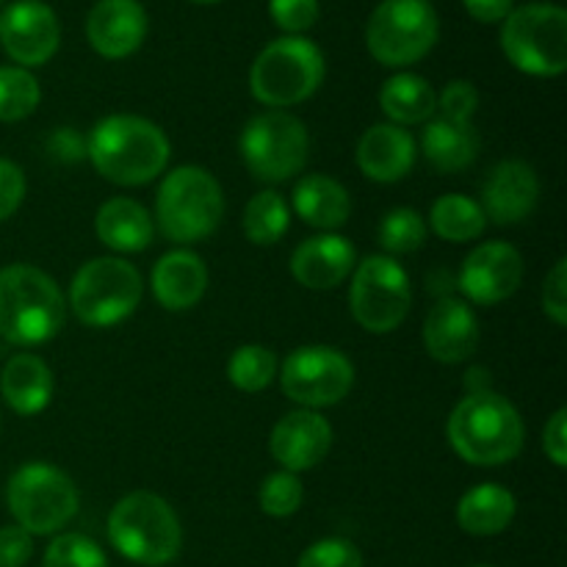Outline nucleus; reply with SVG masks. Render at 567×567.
Instances as JSON below:
<instances>
[{"label": "nucleus", "mask_w": 567, "mask_h": 567, "mask_svg": "<svg viewBox=\"0 0 567 567\" xmlns=\"http://www.w3.org/2000/svg\"><path fill=\"white\" fill-rule=\"evenodd\" d=\"M430 225L443 241L463 244L480 238L485 233L487 219L476 199L465 197V194H443L432 205Z\"/></svg>", "instance_id": "29"}, {"label": "nucleus", "mask_w": 567, "mask_h": 567, "mask_svg": "<svg viewBox=\"0 0 567 567\" xmlns=\"http://www.w3.org/2000/svg\"><path fill=\"white\" fill-rule=\"evenodd\" d=\"M293 210L319 230H336L352 214V199L349 192L327 175H308L293 188Z\"/></svg>", "instance_id": "26"}, {"label": "nucleus", "mask_w": 567, "mask_h": 567, "mask_svg": "<svg viewBox=\"0 0 567 567\" xmlns=\"http://www.w3.org/2000/svg\"><path fill=\"white\" fill-rule=\"evenodd\" d=\"M465 388H468V393H487L491 391V377L485 369H471L465 377Z\"/></svg>", "instance_id": "45"}, {"label": "nucleus", "mask_w": 567, "mask_h": 567, "mask_svg": "<svg viewBox=\"0 0 567 567\" xmlns=\"http://www.w3.org/2000/svg\"><path fill=\"white\" fill-rule=\"evenodd\" d=\"M515 518V496L496 482L476 485L460 498L457 524L474 537L502 535Z\"/></svg>", "instance_id": "27"}, {"label": "nucleus", "mask_w": 567, "mask_h": 567, "mask_svg": "<svg viewBox=\"0 0 567 567\" xmlns=\"http://www.w3.org/2000/svg\"><path fill=\"white\" fill-rule=\"evenodd\" d=\"M155 216L161 233L172 241H203L225 216V194L219 181L203 166H177L161 183Z\"/></svg>", "instance_id": "5"}, {"label": "nucleus", "mask_w": 567, "mask_h": 567, "mask_svg": "<svg viewBox=\"0 0 567 567\" xmlns=\"http://www.w3.org/2000/svg\"><path fill=\"white\" fill-rule=\"evenodd\" d=\"M421 150H424L426 161L437 172L468 169L474 164L476 153H480V133L471 122H454L437 116V120L426 122Z\"/></svg>", "instance_id": "25"}, {"label": "nucleus", "mask_w": 567, "mask_h": 567, "mask_svg": "<svg viewBox=\"0 0 567 567\" xmlns=\"http://www.w3.org/2000/svg\"><path fill=\"white\" fill-rule=\"evenodd\" d=\"M437 109H441L443 120L471 122V116L480 109V92L474 89V83L452 81L437 97Z\"/></svg>", "instance_id": "38"}, {"label": "nucleus", "mask_w": 567, "mask_h": 567, "mask_svg": "<svg viewBox=\"0 0 567 567\" xmlns=\"http://www.w3.org/2000/svg\"><path fill=\"white\" fill-rule=\"evenodd\" d=\"M192 3H199V6H208V3H219V0H192Z\"/></svg>", "instance_id": "46"}, {"label": "nucleus", "mask_w": 567, "mask_h": 567, "mask_svg": "<svg viewBox=\"0 0 567 567\" xmlns=\"http://www.w3.org/2000/svg\"><path fill=\"white\" fill-rule=\"evenodd\" d=\"M0 3H3V0H0Z\"/></svg>", "instance_id": "48"}, {"label": "nucleus", "mask_w": 567, "mask_h": 567, "mask_svg": "<svg viewBox=\"0 0 567 567\" xmlns=\"http://www.w3.org/2000/svg\"><path fill=\"white\" fill-rule=\"evenodd\" d=\"M109 540L131 563L164 567L181 554L183 529L166 498L136 491L120 498L111 509Z\"/></svg>", "instance_id": "4"}, {"label": "nucleus", "mask_w": 567, "mask_h": 567, "mask_svg": "<svg viewBox=\"0 0 567 567\" xmlns=\"http://www.w3.org/2000/svg\"><path fill=\"white\" fill-rule=\"evenodd\" d=\"M86 155L116 186H144L169 164V138L155 122L136 114H111L92 127Z\"/></svg>", "instance_id": "1"}, {"label": "nucleus", "mask_w": 567, "mask_h": 567, "mask_svg": "<svg viewBox=\"0 0 567 567\" xmlns=\"http://www.w3.org/2000/svg\"><path fill=\"white\" fill-rule=\"evenodd\" d=\"M48 153L53 155L55 161H61V164H75V161H81L83 155H86V142H83V138L78 136V131H72V127H59V131L48 138Z\"/></svg>", "instance_id": "43"}, {"label": "nucleus", "mask_w": 567, "mask_h": 567, "mask_svg": "<svg viewBox=\"0 0 567 567\" xmlns=\"http://www.w3.org/2000/svg\"><path fill=\"white\" fill-rule=\"evenodd\" d=\"M324 81V55L319 44L305 37H282L266 44L249 70V92L269 109H288Z\"/></svg>", "instance_id": "6"}, {"label": "nucleus", "mask_w": 567, "mask_h": 567, "mask_svg": "<svg viewBox=\"0 0 567 567\" xmlns=\"http://www.w3.org/2000/svg\"><path fill=\"white\" fill-rule=\"evenodd\" d=\"M449 443L471 465L513 463L526 441L524 419L498 393H468L449 415Z\"/></svg>", "instance_id": "2"}, {"label": "nucleus", "mask_w": 567, "mask_h": 567, "mask_svg": "<svg viewBox=\"0 0 567 567\" xmlns=\"http://www.w3.org/2000/svg\"><path fill=\"white\" fill-rule=\"evenodd\" d=\"M238 147L244 164L258 181L282 183L308 164V127L286 111H266L247 122Z\"/></svg>", "instance_id": "11"}, {"label": "nucleus", "mask_w": 567, "mask_h": 567, "mask_svg": "<svg viewBox=\"0 0 567 567\" xmlns=\"http://www.w3.org/2000/svg\"><path fill=\"white\" fill-rule=\"evenodd\" d=\"M543 449L557 468L567 465V410L559 408L543 430Z\"/></svg>", "instance_id": "42"}, {"label": "nucleus", "mask_w": 567, "mask_h": 567, "mask_svg": "<svg viewBox=\"0 0 567 567\" xmlns=\"http://www.w3.org/2000/svg\"><path fill=\"white\" fill-rule=\"evenodd\" d=\"M426 352L437 363H463L480 347V321L468 302L457 297H441L424 321Z\"/></svg>", "instance_id": "19"}, {"label": "nucleus", "mask_w": 567, "mask_h": 567, "mask_svg": "<svg viewBox=\"0 0 567 567\" xmlns=\"http://www.w3.org/2000/svg\"><path fill=\"white\" fill-rule=\"evenodd\" d=\"M474 567H491V565H474Z\"/></svg>", "instance_id": "47"}, {"label": "nucleus", "mask_w": 567, "mask_h": 567, "mask_svg": "<svg viewBox=\"0 0 567 567\" xmlns=\"http://www.w3.org/2000/svg\"><path fill=\"white\" fill-rule=\"evenodd\" d=\"M25 197V175L9 158H0V221L9 219Z\"/></svg>", "instance_id": "40"}, {"label": "nucleus", "mask_w": 567, "mask_h": 567, "mask_svg": "<svg viewBox=\"0 0 567 567\" xmlns=\"http://www.w3.org/2000/svg\"><path fill=\"white\" fill-rule=\"evenodd\" d=\"M349 302H352V316L363 330L374 336L393 332L408 319L410 302H413L408 271L391 255H369L354 269Z\"/></svg>", "instance_id": "12"}, {"label": "nucleus", "mask_w": 567, "mask_h": 567, "mask_svg": "<svg viewBox=\"0 0 567 567\" xmlns=\"http://www.w3.org/2000/svg\"><path fill=\"white\" fill-rule=\"evenodd\" d=\"M0 393L17 415H37L53 399V374L37 354H14L0 374Z\"/></svg>", "instance_id": "23"}, {"label": "nucleus", "mask_w": 567, "mask_h": 567, "mask_svg": "<svg viewBox=\"0 0 567 567\" xmlns=\"http://www.w3.org/2000/svg\"><path fill=\"white\" fill-rule=\"evenodd\" d=\"M354 247L343 236L321 233L299 244L291 255V275L310 291H330L341 286L354 269Z\"/></svg>", "instance_id": "20"}, {"label": "nucleus", "mask_w": 567, "mask_h": 567, "mask_svg": "<svg viewBox=\"0 0 567 567\" xmlns=\"http://www.w3.org/2000/svg\"><path fill=\"white\" fill-rule=\"evenodd\" d=\"M208 288V266L192 249L166 252L153 269V293L166 310L194 308Z\"/></svg>", "instance_id": "22"}, {"label": "nucleus", "mask_w": 567, "mask_h": 567, "mask_svg": "<svg viewBox=\"0 0 567 567\" xmlns=\"http://www.w3.org/2000/svg\"><path fill=\"white\" fill-rule=\"evenodd\" d=\"M302 482L297 480V474L277 471V474L266 476V482L260 485L258 502L260 509L271 518H288L302 507Z\"/></svg>", "instance_id": "35"}, {"label": "nucleus", "mask_w": 567, "mask_h": 567, "mask_svg": "<svg viewBox=\"0 0 567 567\" xmlns=\"http://www.w3.org/2000/svg\"><path fill=\"white\" fill-rule=\"evenodd\" d=\"M6 504L28 535H55L75 518L78 487L55 465L25 463L11 474Z\"/></svg>", "instance_id": "8"}, {"label": "nucleus", "mask_w": 567, "mask_h": 567, "mask_svg": "<svg viewBox=\"0 0 567 567\" xmlns=\"http://www.w3.org/2000/svg\"><path fill=\"white\" fill-rule=\"evenodd\" d=\"M42 100L39 81L22 66H0V122H20Z\"/></svg>", "instance_id": "32"}, {"label": "nucleus", "mask_w": 567, "mask_h": 567, "mask_svg": "<svg viewBox=\"0 0 567 567\" xmlns=\"http://www.w3.org/2000/svg\"><path fill=\"white\" fill-rule=\"evenodd\" d=\"M142 293L136 266L122 258H94L72 277L70 305L86 327H114L138 308Z\"/></svg>", "instance_id": "9"}, {"label": "nucleus", "mask_w": 567, "mask_h": 567, "mask_svg": "<svg viewBox=\"0 0 567 567\" xmlns=\"http://www.w3.org/2000/svg\"><path fill=\"white\" fill-rule=\"evenodd\" d=\"M0 44L22 70L48 64L61 44L59 17L42 0H14L0 11Z\"/></svg>", "instance_id": "14"}, {"label": "nucleus", "mask_w": 567, "mask_h": 567, "mask_svg": "<svg viewBox=\"0 0 567 567\" xmlns=\"http://www.w3.org/2000/svg\"><path fill=\"white\" fill-rule=\"evenodd\" d=\"M426 221L419 210L396 208L385 214L380 225V244L388 255H410L424 247Z\"/></svg>", "instance_id": "33"}, {"label": "nucleus", "mask_w": 567, "mask_h": 567, "mask_svg": "<svg viewBox=\"0 0 567 567\" xmlns=\"http://www.w3.org/2000/svg\"><path fill=\"white\" fill-rule=\"evenodd\" d=\"M415 142L404 127L382 122L369 127L358 144V166L369 181L396 183L413 169Z\"/></svg>", "instance_id": "21"}, {"label": "nucleus", "mask_w": 567, "mask_h": 567, "mask_svg": "<svg viewBox=\"0 0 567 567\" xmlns=\"http://www.w3.org/2000/svg\"><path fill=\"white\" fill-rule=\"evenodd\" d=\"M524 280V258L504 241L480 244L460 269V291L474 305H496L513 297Z\"/></svg>", "instance_id": "15"}, {"label": "nucleus", "mask_w": 567, "mask_h": 567, "mask_svg": "<svg viewBox=\"0 0 567 567\" xmlns=\"http://www.w3.org/2000/svg\"><path fill=\"white\" fill-rule=\"evenodd\" d=\"M86 37L103 59H127L147 37V11L138 0H97L89 11Z\"/></svg>", "instance_id": "18"}, {"label": "nucleus", "mask_w": 567, "mask_h": 567, "mask_svg": "<svg viewBox=\"0 0 567 567\" xmlns=\"http://www.w3.org/2000/svg\"><path fill=\"white\" fill-rule=\"evenodd\" d=\"M468 14L480 22H502L515 9V0H463Z\"/></svg>", "instance_id": "44"}, {"label": "nucleus", "mask_w": 567, "mask_h": 567, "mask_svg": "<svg viewBox=\"0 0 567 567\" xmlns=\"http://www.w3.org/2000/svg\"><path fill=\"white\" fill-rule=\"evenodd\" d=\"M269 14L288 37H302L319 20V0H269Z\"/></svg>", "instance_id": "37"}, {"label": "nucleus", "mask_w": 567, "mask_h": 567, "mask_svg": "<svg viewBox=\"0 0 567 567\" xmlns=\"http://www.w3.org/2000/svg\"><path fill=\"white\" fill-rule=\"evenodd\" d=\"M44 567H109L103 548L86 535H59L44 551Z\"/></svg>", "instance_id": "34"}, {"label": "nucleus", "mask_w": 567, "mask_h": 567, "mask_svg": "<svg viewBox=\"0 0 567 567\" xmlns=\"http://www.w3.org/2000/svg\"><path fill=\"white\" fill-rule=\"evenodd\" d=\"M380 105L393 125H421L430 122L437 111V94L421 75L399 72L382 83Z\"/></svg>", "instance_id": "28"}, {"label": "nucleus", "mask_w": 567, "mask_h": 567, "mask_svg": "<svg viewBox=\"0 0 567 567\" xmlns=\"http://www.w3.org/2000/svg\"><path fill=\"white\" fill-rule=\"evenodd\" d=\"M502 48L509 64L526 75H563L567 70V11L557 3L513 9L504 20Z\"/></svg>", "instance_id": "7"}, {"label": "nucleus", "mask_w": 567, "mask_h": 567, "mask_svg": "<svg viewBox=\"0 0 567 567\" xmlns=\"http://www.w3.org/2000/svg\"><path fill=\"white\" fill-rule=\"evenodd\" d=\"M64 327V297L50 275L28 264L0 269V338L39 347Z\"/></svg>", "instance_id": "3"}, {"label": "nucleus", "mask_w": 567, "mask_h": 567, "mask_svg": "<svg viewBox=\"0 0 567 567\" xmlns=\"http://www.w3.org/2000/svg\"><path fill=\"white\" fill-rule=\"evenodd\" d=\"M543 310L557 327L567 324V260L559 258L543 282Z\"/></svg>", "instance_id": "39"}, {"label": "nucleus", "mask_w": 567, "mask_h": 567, "mask_svg": "<svg viewBox=\"0 0 567 567\" xmlns=\"http://www.w3.org/2000/svg\"><path fill=\"white\" fill-rule=\"evenodd\" d=\"M280 385L291 402L302 404V410L332 408L352 391L354 365L332 347L293 349L282 363Z\"/></svg>", "instance_id": "13"}, {"label": "nucleus", "mask_w": 567, "mask_h": 567, "mask_svg": "<svg viewBox=\"0 0 567 567\" xmlns=\"http://www.w3.org/2000/svg\"><path fill=\"white\" fill-rule=\"evenodd\" d=\"M94 230L114 252H142L153 241V219L147 208L131 197H111L100 205Z\"/></svg>", "instance_id": "24"}, {"label": "nucleus", "mask_w": 567, "mask_h": 567, "mask_svg": "<svg viewBox=\"0 0 567 567\" xmlns=\"http://www.w3.org/2000/svg\"><path fill=\"white\" fill-rule=\"evenodd\" d=\"M297 567H363V554L343 537H324L299 557Z\"/></svg>", "instance_id": "36"}, {"label": "nucleus", "mask_w": 567, "mask_h": 567, "mask_svg": "<svg viewBox=\"0 0 567 567\" xmlns=\"http://www.w3.org/2000/svg\"><path fill=\"white\" fill-rule=\"evenodd\" d=\"M437 33L441 20L430 0H382L365 25V44L380 64L408 66L435 48Z\"/></svg>", "instance_id": "10"}, {"label": "nucleus", "mask_w": 567, "mask_h": 567, "mask_svg": "<svg viewBox=\"0 0 567 567\" xmlns=\"http://www.w3.org/2000/svg\"><path fill=\"white\" fill-rule=\"evenodd\" d=\"M291 225V210L277 192H260L244 208V233L258 247L280 241Z\"/></svg>", "instance_id": "30"}, {"label": "nucleus", "mask_w": 567, "mask_h": 567, "mask_svg": "<svg viewBox=\"0 0 567 567\" xmlns=\"http://www.w3.org/2000/svg\"><path fill=\"white\" fill-rule=\"evenodd\" d=\"M540 199L537 172L524 161H502L482 186V214L496 225H518L529 219Z\"/></svg>", "instance_id": "17"}, {"label": "nucleus", "mask_w": 567, "mask_h": 567, "mask_svg": "<svg viewBox=\"0 0 567 567\" xmlns=\"http://www.w3.org/2000/svg\"><path fill=\"white\" fill-rule=\"evenodd\" d=\"M33 554V535L22 526H0V567H22Z\"/></svg>", "instance_id": "41"}, {"label": "nucleus", "mask_w": 567, "mask_h": 567, "mask_svg": "<svg viewBox=\"0 0 567 567\" xmlns=\"http://www.w3.org/2000/svg\"><path fill=\"white\" fill-rule=\"evenodd\" d=\"M277 374V358L271 349L258 347V343H247V347L236 349L233 358L227 360V380L244 393H258L271 385Z\"/></svg>", "instance_id": "31"}, {"label": "nucleus", "mask_w": 567, "mask_h": 567, "mask_svg": "<svg viewBox=\"0 0 567 567\" xmlns=\"http://www.w3.org/2000/svg\"><path fill=\"white\" fill-rule=\"evenodd\" d=\"M330 446L332 426L316 410H293L286 419L277 421L269 437L271 457L288 474H302V471L316 468L327 457Z\"/></svg>", "instance_id": "16"}]
</instances>
